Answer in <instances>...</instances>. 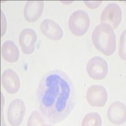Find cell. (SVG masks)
Segmentation results:
<instances>
[{"label":"cell","instance_id":"obj_13","mask_svg":"<svg viewBox=\"0 0 126 126\" xmlns=\"http://www.w3.org/2000/svg\"><path fill=\"white\" fill-rule=\"evenodd\" d=\"M1 55L6 61L15 63L18 59L20 52L17 46L13 41L6 40L2 46Z\"/></svg>","mask_w":126,"mask_h":126},{"label":"cell","instance_id":"obj_1","mask_svg":"<svg viewBox=\"0 0 126 126\" xmlns=\"http://www.w3.org/2000/svg\"><path fill=\"white\" fill-rule=\"evenodd\" d=\"M39 107L50 123L61 122L69 116L76 103V90L73 81L61 70L47 73L37 91Z\"/></svg>","mask_w":126,"mask_h":126},{"label":"cell","instance_id":"obj_17","mask_svg":"<svg viewBox=\"0 0 126 126\" xmlns=\"http://www.w3.org/2000/svg\"><path fill=\"white\" fill-rule=\"evenodd\" d=\"M85 3L86 6H88L91 9H95L99 6L101 4L102 1H85Z\"/></svg>","mask_w":126,"mask_h":126},{"label":"cell","instance_id":"obj_9","mask_svg":"<svg viewBox=\"0 0 126 126\" xmlns=\"http://www.w3.org/2000/svg\"><path fill=\"white\" fill-rule=\"evenodd\" d=\"M1 83L4 88L10 94L16 93L20 90V78L13 69H8L3 72L1 76Z\"/></svg>","mask_w":126,"mask_h":126},{"label":"cell","instance_id":"obj_5","mask_svg":"<svg viewBox=\"0 0 126 126\" xmlns=\"http://www.w3.org/2000/svg\"><path fill=\"white\" fill-rule=\"evenodd\" d=\"M122 17V10L120 6L116 3H110L102 12L101 22L115 29L120 25Z\"/></svg>","mask_w":126,"mask_h":126},{"label":"cell","instance_id":"obj_2","mask_svg":"<svg viewBox=\"0 0 126 126\" xmlns=\"http://www.w3.org/2000/svg\"><path fill=\"white\" fill-rule=\"evenodd\" d=\"M92 41L96 49L107 56L113 54L116 49V36L110 25L101 23L95 27Z\"/></svg>","mask_w":126,"mask_h":126},{"label":"cell","instance_id":"obj_3","mask_svg":"<svg viewBox=\"0 0 126 126\" xmlns=\"http://www.w3.org/2000/svg\"><path fill=\"white\" fill-rule=\"evenodd\" d=\"M90 25L89 15L85 11L79 10L72 13L69 20L71 32L76 36H82L87 32Z\"/></svg>","mask_w":126,"mask_h":126},{"label":"cell","instance_id":"obj_6","mask_svg":"<svg viewBox=\"0 0 126 126\" xmlns=\"http://www.w3.org/2000/svg\"><path fill=\"white\" fill-rule=\"evenodd\" d=\"M25 105L21 99L16 98L12 101L7 112L9 123L13 126L21 125L25 114Z\"/></svg>","mask_w":126,"mask_h":126},{"label":"cell","instance_id":"obj_16","mask_svg":"<svg viewBox=\"0 0 126 126\" xmlns=\"http://www.w3.org/2000/svg\"><path fill=\"white\" fill-rule=\"evenodd\" d=\"M125 35H126V30L123 32L122 35H121V39H120V56L122 59L126 60V52H125V47H126V43H125Z\"/></svg>","mask_w":126,"mask_h":126},{"label":"cell","instance_id":"obj_7","mask_svg":"<svg viewBox=\"0 0 126 126\" xmlns=\"http://www.w3.org/2000/svg\"><path fill=\"white\" fill-rule=\"evenodd\" d=\"M86 100L91 106L102 107L107 102V91L102 85H92L87 90Z\"/></svg>","mask_w":126,"mask_h":126},{"label":"cell","instance_id":"obj_14","mask_svg":"<svg viewBox=\"0 0 126 126\" xmlns=\"http://www.w3.org/2000/svg\"><path fill=\"white\" fill-rule=\"evenodd\" d=\"M83 126H101L102 120L97 112H91L86 114L82 121Z\"/></svg>","mask_w":126,"mask_h":126},{"label":"cell","instance_id":"obj_12","mask_svg":"<svg viewBox=\"0 0 126 126\" xmlns=\"http://www.w3.org/2000/svg\"><path fill=\"white\" fill-rule=\"evenodd\" d=\"M40 29L48 39L59 40L63 36V31L59 24L50 19H46L40 24Z\"/></svg>","mask_w":126,"mask_h":126},{"label":"cell","instance_id":"obj_10","mask_svg":"<svg viewBox=\"0 0 126 126\" xmlns=\"http://www.w3.org/2000/svg\"><path fill=\"white\" fill-rule=\"evenodd\" d=\"M44 2L42 1H28L24 8V16L29 23L37 21L43 13Z\"/></svg>","mask_w":126,"mask_h":126},{"label":"cell","instance_id":"obj_11","mask_svg":"<svg viewBox=\"0 0 126 126\" xmlns=\"http://www.w3.org/2000/svg\"><path fill=\"white\" fill-rule=\"evenodd\" d=\"M109 120L112 124L121 125L126 120V107L124 103L115 102L109 107L107 111Z\"/></svg>","mask_w":126,"mask_h":126},{"label":"cell","instance_id":"obj_8","mask_svg":"<svg viewBox=\"0 0 126 126\" xmlns=\"http://www.w3.org/2000/svg\"><path fill=\"white\" fill-rule=\"evenodd\" d=\"M37 40V33L33 29H25L21 32L19 37V42L25 54L33 53Z\"/></svg>","mask_w":126,"mask_h":126},{"label":"cell","instance_id":"obj_15","mask_svg":"<svg viewBox=\"0 0 126 126\" xmlns=\"http://www.w3.org/2000/svg\"><path fill=\"white\" fill-rule=\"evenodd\" d=\"M27 126H47L41 114L35 110L32 113L27 122Z\"/></svg>","mask_w":126,"mask_h":126},{"label":"cell","instance_id":"obj_4","mask_svg":"<svg viewBox=\"0 0 126 126\" xmlns=\"http://www.w3.org/2000/svg\"><path fill=\"white\" fill-rule=\"evenodd\" d=\"M88 75L93 79L101 80L106 77L109 71L107 61L100 57H93L89 60L86 66Z\"/></svg>","mask_w":126,"mask_h":126}]
</instances>
